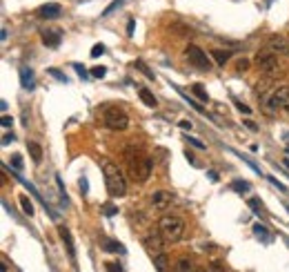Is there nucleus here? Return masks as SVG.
Listing matches in <instances>:
<instances>
[{"mask_svg":"<svg viewBox=\"0 0 289 272\" xmlns=\"http://www.w3.org/2000/svg\"><path fill=\"white\" fill-rule=\"evenodd\" d=\"M100 167H102V174H105V183H107V192H109V197H113V199H116V197L118 199L125 197V192H127V178L122 176L120 167H118L113 161H109V158H102Z\"/></svg>","mask_w":289,"mask_h":272,"instance_id":"1","label":"nucleus"},{"mask_svg":"<svg viewBox=\"0 0 289 272\" xmlns=\"http://www.w3.org/2000/svg\"><path fill=\"white\" fill-rule=\"evenodd\" d=\"M125 156H127V161H129V170H131V174L138 178V181H147V178L152 176L154 161L149 156H142L138 147H133V145L127 147Z\"/></svg>","mask_w":289,"mask_h":272,"instance_id":"2","label":"nucleus"},{"mask_svg":"<svg viewBox=\"0 0 289 272\" xmlns=\"http://www.w3.org/2000/svg\"><path fill=\"white\" fill-rule=\"evenodd\" d=\"M158 230H161V234L167 243H176L185 234V221L180 217H176V214H163L158 219Z\"/></svg>","mask_w":289,"mask_h":272,"instance_id":"3","label":"nucleus"},{"mask_svg":"<svg viewBox=\"0 0 289 272\" xmlns=\"http://www.w3.org/2000/svg\"><path fill=\"white\" fill-rule=\"evenodd\" d=\"M102 123L111 132H125L129 127V116L122 107H105L102 110Z\"/></svg>","mask_w":289,"mask_h":272,"instance_id":"4","label":"nucleus"},{"mask_svg":"<svg viewBox=\"0 0 289 272\" xmlns=\"http://www.w3.org/2000/svg\"><path fill=\"white\" fill-rule=\"evenodd\" d=\"M165 243H167V241H165V237L161 234L158 225H156V228H152V230H149V232L142 237V245H144V250H147V252L152 254V256L163 254V252H165Z\"/></svg>","mask_w":289,"mask_h":272,"instance_id":"5","label":"nucleus"},{"mask_svg":"<svg viewBox=\"0 0 289 272\" xmlns=\"http://www.w3.org/2000/svg\"><path fill=\"white\" fill-rule=\"evenodd\" d=\"M185 56H187L189 65H194V67H198V69H203V71H209V69H211L209 56L205 54V51L200 49L198 45H189V47L185 49Z\"/></svg>","mask_w":289,"mask_h":272,"instance_id":"6","label":"nucleus"},{"mask_svg":"<svg viewBox=\"0 0 289 272\" xmlns=\"http://www.w3.org/2000/svg\"><path fill=\"white\" fill-rule=\"evenodd\" d=\"M267 107L269 110H285L289 114V85H282V87H276L273 94L267 99Z\"/></svg>","mask_w":289,"mask_h":272,"instance_id":"7","label":"nucleus"},{"mask_svg":"<svg viewBox=\"0 0 289 272\" xmlns=\"http://www.w3.org/2000/svg\"><path fill=\"white\" fill-rule=\"evenodd\" d=\"M256 65L260 67V71H265V74H278V60H276V54H271L269 49L265 51H258L256 54Z\"/></svg>","mask_w":289,"mask_h":272,"instance_id":"8","label":"nucleus"},{"mask_svg":"<svg viewBox=\"0 0 289 272\" xmlns=\"http://www.w3.org/2000/svg\"><path fill=\"white\" fill-rule=\"evenodd\" d=\"M172 201H174V194L172 192H165V190H158V192L149 194V205H152L154 210H158V212L167 210L169 205H172Z\"/></svg>","mask_w":289,"mask_h":272,"instance_id":"9","label":"nucleus"},{"mask_svg":"<svg viewBox=\"0 0 289 272\" xmlns=\"http://www.w3.org/2000/svg\"><path fill=\"white\" fill-rule=\"evenodd\" d=\"M267 49H269L271 54L289 56V40L285 36H269V38H267Z\"/></svg>","mask_w":289,"mask_h":272,"instance_id":"10","label":"nucleus"},{"mask_svg":"<svg viewBox=\"0 0 289 272\" xmlns=\"http://www.w3.org/2000/svg\"><path fill=\"white\" fill-rule=\"evenodd\" d=\"M60 40H63V29L51 27V29H45L43 32V45L45 47H51V49L58 47Z\"/></svg>","mask_w":289,"mask_h":272,"instance_id":"11","label":"nucleus"},{"mask_svg":"<svg viewBox=\"0 0 289 272\" xmlns=\"http://www.w3.org/2000/svg\"><path fill=\"white\" fill-rule=\"evenodd\" d=\"M36 14H38V18H43V20H54V18H58L60 14H63V7L56 5V3H49V5H43Z\"/></svg>","mask_w":289,"mask_h":272,"instance_id":"12","label":"nucleus"},{"mask_svg":"<svg viewBox=\"0 0 289 272\" xmlns=\"http://www.w3.org/2000/svg\"><path fill=\"white\" fill-rule=\"evenodd\" d=\"M58 234H60V239H63V243H65V248H67V254H69L71 261H74L76 259V248H74V237H71V232L65 228V225H60Z\"/></svg>","mask_w":289,"mask_h":272,"instance_id":"13","label":"nucleus"},{"mask_svg":"<svg viewBox=\"0 0 289 272\" xmlns=\"http://www.w3.org/2000/svg\"><path fill=\"white\" fill-rule=\"evenodd\" d=\"M20 85H23V89L32 92L36 87V76H34V69L29 67H20Z\"/></svg>","mask_w":289,"mask_h":272,"instance_id":"14","label":"nucleus"},{"mask_svg":"<svg viewBox=\"0 0 289 272\" xmlns=\"http://www.w3.org/2000/svg\"><path fill=\"white\" fill-rule=\"evenodd\" d=\"M100 248L105 250V252H120V254L125 252V245L113 239H107V237H100Z\"/></svg>","mask_w":289,"mask_h":272,"instance_id":"15","label":"nucleus"},{"mask_svg":"<svg viewBox=\"0 0 289 272\" xmlns=\"http://www.w3.org/2000/svg\"><path fill=\"white\" fill-rule=\"evenodd\" d=\"M211 58L216 60V65H218V67H225V65L229 63V58H231V51H227V49H214V51H211Z\"/></svg>","mask_w":289,"mask_h":272,"instance_id":"16","label":"nucleus"},{"mask_svg":"<svg viewBox=\"0 0 289 272\" xmlns=\"http://www.w3.org/2000/svg\"><path fill=\"white\" fill-rule=\"evenodd\" d=\"M138 96H140V101L144 103L147 107H158V101H156V96L152 94V92L147 89V87H138Z\"/></svg>","mask_w":289,"mask_h":272,"instance_id":"17","label":"nucleus"},{"mask_svg":"<svg viewBox=\"0 0 289 272\" xmlns=\"http://www.w3.org/2000/svg\"><path fill=\"white\" fill-rule=\"evenodd\" d=\"M27 150H29V156H32L34 163L43 161V147H40L36 141H27Z\"/></svg>","mask_w":289,"mask_h":272,"instance_id":"18","label":"nucleus"},{"mask_svg":"<svg viewBox=\"0 0 289 272\" xmlns=\"http://www.w3.org/2000/svg\"><path fill=\"white\" fill-rule=\"evenodd\" d=\"M174 272H194V261L189 259V256H180V259L176 261Z\"/></svg>","mask_w":289,"mask_h":272,"instance_id":"19","label":"nucleus"},{"mask_svg":"<svg viewBox=\"0 0 289 272\" xmlns=\"http://www.w3.org/2000/svg\"><path fill=\"white\" fill-rule=\"evenodd\" d=\"M20 208H23V212L27 214V217H34V203L29 201L27 194H20Z\"/></svg>","mask_w":289,"mask_h":272,"instance_id":"20","label":"nucleus"},{"mask_svg":"<svg viewBox=\"0 0 289 272\" xmlns=\"http://www.w3.org/2000/svg\"><path fill=\"white\" fill-rule=\"evenodd\" d=\"M154 265H156V270L158 272H167V254H158V256H154Z\"/></svg>","mask_w":289,"mask_h":272,"instance_id":"21","label":"nucleus"},{"mask_svg":"<svg viewBox=\"0 0 289 272\" xmlns=\"http://www.w3.org/2000/svg\"><path fill=\"white\" fill-rule=\"evenodd\" d=\"M254 232H256V237H258V239H262V241H271V237H269V230H267L265 225L256 223V225H254Z\"/></svg>","mask_w":289,"mask_h":272,"instance_id":"22","label":"nucleus"},{"mask_svg":"<svg viewBox=\"0 0 289 272\" xmlns=\"http://www.w3.org/2000/svg\"><path fill=\"white\" fill-rule=\"evenodd\" d=\"M192 92H194V94H196V96H198V99H200V101H203V103H207V101H209V94H207V92H205V87H203V85H200V83H196V85H192Z\"/></svg>","mask_w":289,"mask_h":272,"instance_id":"23","label":"nucleus"},{"mask_svg":"<svg viewBox=\"0 0 289 272\" xmlns=\"http://www.w3.org/2000/svg\"><path fill=\"white\" fill-rule=\"evenodd\" d=\"M133 67H138V69H140V71H142V74H144V76H147V78L156 80V74H154V71H152V69H149V67H147V65H144V63H142V60H133Z\"/></svg>","mask_w":289,"mask_h":272,"instance_id":"24","label":"nucleus"},{"mask_svg":"<svg viewBox=\"0 0 289 272\" xmlns=\"http://www.w3.org/2000/svg\"><path fill=\"white\" fill-rule=\"evenodd\" d=\"M231 190L238 192V194H245V192H249V190H251V186L247 181H234V183H231Z\"/></svg>","mask_w":289,"mask_h":272,"instance_id":"25","label":"nucleus"},{"mask_svg":"<svg viewBox=\"0 0 289 272\" xmlns=\"http://www.w3.org/2000/svg\"><path fill=\"white\" fill-rule=\"evenodd\" d=\"M100 212L105 214V217H113V214H118V208L113 203H102L100 205Z\"/></svg>","mask_w":289,"mask_h":272,"instance_id":"26","label":"nucleus"},{"mask_svg":"<svg viewBox=\"0 0 289 272\" xmlns=\"http://www.w3.org/2000/svg\"><path fill=\"white\" fill-rule=\"evenodd\" d=\"M102 54H105V45H102V43H98V45H94V47H91V58H98V56H102Z\"/></svg>","mask_w":289,"mask_h":272,"instance_id":"27","label":"nucleus"},{"mask_svg":"<svg viewBox=\"0 0 289 272\" xmlns=\"http://www.w3.org/2000/svg\"><path fill=\"white\" fill-rule=\"evenodd\" d=\"M249 60H247V58H242V60H238V63H236V71H240V74H245V71L247 69H249Z\"/></svg>","mask_w":289,"mask_h":272,"instance_id":"28","label":"nucleus"},{"mask_svg":"<svg viewBox=\"0 0 289 272\" xmlns=\"http://www.w3.org/2000/svg\"><path fill=\"white\" fill-rule=\"evenodd\" d=\"M105 74H107V67H102V65H98V67L91 69V76H94V78H105Z\"/></svg>","mask_w":289,"mask_h":272,"instance_id":"29","label":"nucleus"},{"mask_svg":"<svg viewBox=\"0 0 289 272\" xmlns=\"http://www.w3.org/2000/svg\"><path fill=\"white\" fill-rule=\"evenodd\" d=\"M9 161H12V165L14 167H16V170L20 172V170H23V156H20V154H14V156L12 158H9Z\"/></svg>","mask_w":289,"mask_h":272,"instance_id":"30","label":"nucleus"},{"mask_svg":"<svg viewBox=\"0 0 289 272\" xmlns=\"http://www.w3.org/2000/svg\"><path fill=\"white\" fill-rule=\"evenodd\" d=\"M122 3H125V0H113V3L109 5V7H107V9H105V14H102V16H109V14H111V12H116V9H118V7H120V5H122Z\"/></svg>","mask_w":289,"mask_h":272,"instance_id":"31","label":"nucleus"},{"mask_svg":"<svg viewBox=\"0 0 289 272\" xmlns=\"http://www.w3.org/2000/svg\"><path fill=\"white\" fill-rule=\"evenodd\" d=\"M47 71H49L51 76H54L56 80H60V83H67V76H65V74H60V71L56 69V67H51V69H47Z\"/></svg>","mask_w":289,"mask_h":272,"instance_id":"32","label":"nucleus"},{"mask_svg":"<svg viewBox=\"0 0 289 272\" xmlns=\"http://www.w3.org/2000/svg\"><path fill=\"white\" fill-rule=\"evenodd\" d=\"M105 268H107V272H122V265L120 263H105Z\"/></svg>","mask_w":289,"mask_h":272,"instance_id":"33","label":"nucleus"},{"mask_svg":"<svg viewBox=\"0 0 289 272\" xmlns=\"http://www.w3.org/2000/svg\"><path fill=\"white\" fill-rule=\"evenodd\" d=\"M249 208H251V210H254V212H256V214H260V212H262V205H260V203H258V201H256V199H249Z\"/></svg>","mask_w":289,"mask_h":272,"instance_id":"34","label":"nucleus"},{"mask_svg":"<svg viewBox=\"0 0 289 272\" xmlns=\"http://www.w3.org/2000/svg\"><path fill=\"white\" fill-rule=\"evenodd\" d=\"M209 272H225V265L220 263V261H214V263L209 265Z\"/></svg>","mask_w":289,"mask_h":272,"instance_id":"35","label":"nucleus"},{"mask_svg":"<svg viewBox=\"0 0 289 272\" xmlns=\"http://www.w3.org/2000/svg\"><path fill=\"white\" fill-rule=\"evenodd\" d=\"M236 105H238V112H240V114H245V116H249V114H251V107L242 105V103H236Z\"/></svg>","mask_w":289,"mask_h":272,"instance_id":"36","label":"nucleus"},{"mask_svg":"<svg viewBox=\"0 0 289 272\" xmlns=\"http://www.w3.org/2000/svg\"><path fill=\"white\" fill-rule=\"evenodd\" d=\"M187 143H192V145L198 147V150H205V143H200L198 138H189V136H187Z\"/></svg>","mask_w":289,"mask_h":272,"instance_id":"37","label":"nucleus"},{"mask_svg":"<svg viewBox=\"0 0 289 272\" xmlns=\"http://www.w3.org/2000/svg\"><path fill=\"white\" fill-rule=\"evenodd\" d=\"M267 178H269V181H271V183H273V186H276L278 190H282V192H289V190H287L285 186H282V183L278 181V178H273V176H267Z\"/></svg>","mask_w":289,"mask_h":272,"instance_id":"38","label":"nucleus"},{"mask_svg":"<svg viewBox=\"0 0 289 272\" xmlns=\"http://www.w3.org/2000/svg\"><path fill=\"white\" fill-rule=\"evenodd\" d=\"M12 125H14V119H12V116L3 114V127H7V130H9V127H12Z\"/></svg>","mask_w":289,"mask_h":272,"instance_id":"39","label":"nucleus"},{"mask_svg":"<svg viewBox=\"0 0 289 272\" xmlns=\"http://www.w3.org/2000/svg\"><path fill=\"white\" fill-rule=\"evenodd\" d=\"M74 67H76V71H78V76H80V78H87V76H89V74H87V69L82 67V65H78V63H76Z\"/></svg>","mask_w":289,"mask_h":272,"instance_id":"40","label":"nucleus"},{"mask_svg":"<svg viewBox=\"0 0 289 272\" xmlns=\"http://www.w3.org/2000/svg\"><path fill=\"white\" fill-rule=\"evenodd\" d=\"M9 143H14V134H9V132H7V134L3 136V145H9Z\"/></svg>","mask_w":289,"mask_h":272,"instance_id":"41","label":"nucleus"},{"mask_svg":"<svg viewBox=\"0 0 289 272\" xmlns=\"http://www.w3.org/2000/svg\"><path fill=\"white\" fill-rule=\"evenodd\" d=\"M245 125H247V130H251V132H258V125L254 121H245Z\"/></svg>","mask_w":289,"mask_h":272,"instance_id":"42","label":"nucleus"},{"mask_svg":"<svg viewBox=\"0 0 289 272\" xmlns=\"http://www.w3.org/2000/svg\"><path fill=\"white\" fill-rule=\"evenodd\" d=\"M80 190H82V194H87V190H89V186H87V178H85V176L80 178Z\"/></svg>","mask_w":289,"mask_h":272,"instance_id":"43","label":"nucleus"},{"mask_svg":"<svg viewBox=\"0 0 289 272\" xmlns=\"http://www.w3.org/2000/svg\"><path fill=\"white\" fill-rule=\"evenodd\" d=\"M180 127H183V130H192L194 123L192 121H180Z\"/></svg>","mask_w":289,"mask_h":272,"instance_id":"44","label":"nucleus"},{"mask_svg":"<svg viewBox=\"0 0 289 272\" xmlns=\"http://www.w3.org/2000/svg\"><path fill=\"white\" fill-rule=\"evenodd\" d=\"M0 272H7V263H3V270H0Z\"/></svg>","mask_w":289,"mask_h":272,"instance_id":"45","label":"nucleus"},{"mask_svg":"<svg viewBox=\"0 0 289 272\" xmlns=\"http://www.w3.org/2000/svg\"><path fill=\"white\" fill-rule=\"evenodd\" d=\"M285 138H287V141H289V132H287V134H285ZM287 152H289V145H287Z\"/></svg>","mask_w":289,"mask_h":272,"instance_id":"46","label":"nucleus"},{"mask_svg":"<svg viewBox=\"0 0 289 272\" xmlns=\"http://www.w3.org/2000/svg\"><path fill=\"white\" fill-rule=\"evenodd\" d=\"M198 272H209V268H207V270H198Z\"/></svg>","mask_w":289,"mask_h":272,"instance_id":"47","label":"nucleus"}]
</instances>
